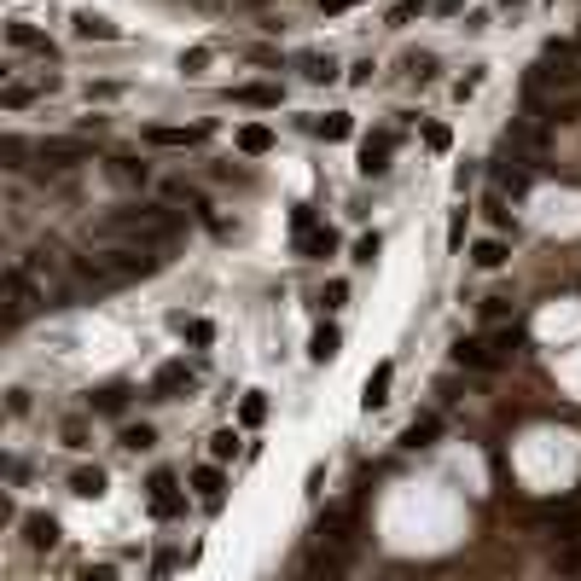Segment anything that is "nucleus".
<instances>
[{
	"mask_svg": "<svg viewBox=\"0 0 581 581\" xmlns=\"http://www.w3.org/2000/svg\"><path fill=\"white\" fill-rule=\"evenodd\" d=\"M180 331H187V338L198 343V349H204V343H216V326H209V320H175Z\"/></svg>",
	"mask_w": 581,
	"mask_h": 581,
	"instance_id": "bb28decb",
	"label": "nucleus"
},
{
	"mask_svg": "<svg viewBox=\"0 0 581 581\" xmlns=\"http://www.w3.org/2000/svg\"><path fill=\"white\" fill-rule=\"evenodd\" d=\"M41 303H47V291L35 286V274L23 262H12L6 268V326H23V320H30Z\"/></svg>",
	"mask_w": 581,
	"mask_h": 581,
	"instance_id": "7ed1b4c3",
	"label": "nucleus"
},
{
	"mask_svg": "<svg viewBox=\"0 0 581 581\" xmlns=\"http://www.w3.org/2000/svg\"><path fill=\"white\" fill-rule=\"evenodd\" d=\"M559 570L564 576H581V541H570V547L559 552Z\"/></svg>",
	"mask_w": 581,
	"mask_h": 581,
	"instance_id": "473e14b6",
	"label": "nucleus"
},
{
	"mask_svg": "<svg viewBox=\"0 0 581 581\" xmlns=\"http://www.w3.org/2000/svg\"><path fill=\"white\" fill-rule=\"evenodd\" d=\"M6 47H18V53H41V58H53V41H47L41 30H30V23H6Z\"/></svg>",
	"mask_w": 581,
	"mask_h": 581,
	"instance_id": "4468645a",
	"label": "nucleus"
},
{
	"mask_svg": "<svg viewBox=\"0 0 581 581\" xmlns=\"http://www.w3.org/2000/svg\"><path fill=\"white\" fill-rule=\"evenodd\" d=\"M152 442H157V430H152V425H128V430H122V448H134V453L152 448Z\"/></svg>",
	"mask_w": 581,
	"mask_h": 581,
	"instance_id": "a878e982",
	"label": "nucleus"
},
{
	"mask_svg": "<svg viewBox=\"0 0 581 581\" xmlns=\"http://www.w3.org/2000/svg\"><path fill=\"white\" fill-rule=\"evenodd\" d=\"M262 418H268V395H262V390H251V395L239 401V425H244V430H256Z\"/></svg>",
	"mask_w": 581,
	"mask_h": 581,
	"instance_id": "5701e85b",
	"label": "nucleus"
},
{
	"mask_svg": "<svg viewBox=\"0 0 581 581\" xmlns=\"http://www.w3.org/2000/svg\"><path fill=\"white\" fill-rule=\"evenodd\" d=\"M233 99L251 110H274L279 105V82H244V88H233Z\"/></svg>",
	"mask_w": 581,
	"mask_h": 581,
	"instance_id": "2eb2a0df",
	"label": "nucleus"
},
{
	"mask_svg": "<svg viewBox=\"0 0 581 581\" xmlns=\"http://www.w3.org/2000/svg\"><path fill=\"white\" fill-rule=\"evenodd\" d=\"M425 145H430V152H448V145H453L448 122H430V128H425Z\"/></svg>",
	"mask_w": 581,
	"mask_h": 581,
	"instance_id": "2f4dec72",
	"label": "nucleus"
},
{
	"mask_svg": "<svg viewBox=\"0 0 581 581\" xmlns=\"http://www.w3.org/2000/svg\"><path fill=\"white\" fill-rule=\"evenodd\" d=\"M506 256H512V251H506V239H477L471 244V262L477 268H506Z\"/></svg>",
	"mask_w": 581,
	"mask_h": 581,
	"instance_id": "6ab92c4d",
	"label": "nucleus"
},
{
	"mask_svg": "<svg viewBox=\"0 0 581 581\" xmlns=\"http://www.w3.org/2000/svg\"><path fill=\"white\" fill-rule=\"evenodd\" d=\"M180 390H192L187 361H163V366L152 373V395H163V401H169V395H180Z\"/></svg>",
	"mask_w": 581,
	"mask_h": 581,
	"instance_id": "9b49d317",
	"label": "nucleus"
},
{
	"mask_svg": "<svg viewBox=\"0 0 581 581\" xmlns=\"http://www.w3.org/2000/svg\"><path fill=\"white\" fill-rule=\"evenodd\" d=\"M418 12H425V0H401V6L390 12V23H407V18H418Z\"/></svg>",
	"mask_w": 581,
	"mask_h": 581,
	"instance_id": "e433bc0d",
	"label": "nucleus"
},
{
	"mask_svg": "<svg viewBox=\"0 0 581 581\" xmlns=\"http://www.w3.org/2000/svg\"><path fill=\"white\" fill-rule=\"evenodd\" d=\"M192 489H198V500L209 506V512H221V494H227V477H221V465L209 460V465H198L192 471Z\"/></svg>",
	"mask_w": 581,
	"mask_h": 581,
	"instance_id": "9d476101",
	"label": "nucleus"
},
{
	"mask_svg": "<svg viewBox=\"0 0 581 581\" xmlns=\"http://www.w3.org/2000/svg\"><path fill=\"white\" fill-rule=\"evenodd\" d=\"M23 152H30V145H23L18 134H6V140H0V157H6V169H23Z\"/></svg>",
	"mask_w": 581,
	"mask_h": 581,
	"instance_id": "c756f323",
	"label": "nucleus"
},
{
	"mask_svg": "<svg viewBox=\"0 0 581 581\" xmlns=\"http://www.w3.org/2000/svg\"><path fill=\"white\" fill-rule=\"evenodd\" d=\"M506 308H512V296H483V314H489V320H500Z\"/></svg>",
	"mask_w": 581,
	"mask_h": 581,
	"instance_id": "4c0bfd02",
	"label": "nucleus"
},
{
	"mask_svg": "<svg viewBox=\"0 0 581 581\" xmlns=\"http://www.w3.org/2000/svg\"><path fill=\"white\" fill-rule=\"evenodd\" d=\"M209 128H169V122H152L145 128V145H169V152H180V145H198Z\"/></svg>",
	"mask_w": 581,
	"mask_h": 581,
	"instance_id": "f8f14e48",
	"label": "nucleus"
},
{
	"mask_svg": "<svg viewBox=\"0 0 581 581\" xmlns=\"http://www.w3.org/2000/svg\"><path fill=\"white\" fill-rule=\"evenodd\" d=\"M145 489H152V512L157 517H180V512H187V494L175 489V477H169V471H157Z\"/></svg>",
	"mask_w": 581,
	"mask_h": 581,
	"instance_id": "6e6552de",
	"label": "nucleus"
},
{
	"mask_svg": "<svg viewBox=\"0 0 581 581\" xmlns=\"http://www.w3.org/2000/svg\"><path fill=\"white\" fill-rule=\"evenodd\" d=\"M320 303H326V308H343V303H349V286H343V279H331V286L320 291Z\"/></svg>",
	"mask_w": 581,
	"mask_h": 581,
	"instance_id": "72a5a7b5",
	"label": "nucleus"
},
{
	"mask_svg": "<svg viewBox=\"0 0 581 581\" xmlns=\"http://www.w3.org/2000/svg\"><path fill=\"white\" fill-rule=\"evenodd\" d=\"M82 581H117L110 570H82Z\"/></svg>",
	"mask_w": 581,
	"mask_h": 581,
	"instance_id": "a19ab883",
	"label": "nucleus"
},
{
	"mask_svg": "<svg viewBox=\"0 0 581 581\" xmlns=\"http://www.w3.org/2000/svg\"><path fill=\"white\" fill-rule=\"evenodd\" d=\"M23 541H30L35 552H53V547H58V517H47V512L23 517Z\"/></svg>",
	"mask_w": 581,
	"mask_h": 581,
	"instance_id": "ddd939ff",
	"label": "nucleus"
},
{
	"mask_svg": "<svg viewBox=\"0 0 581 581\" xmlns=\"http://www.w3.org/2000/svg\"><path fill=\"white\" fill-rule=\"evenodd\" d=\"M576 41H581V35H576Z\"/></svg>",
	"mask_w": 581,
	"mask_h": 581,
	"instance_id": "37998d69",
	"label": "nucleus"
},
{
	"mask_svg": "<svg viewBox=\"0 0 581 581\" xmlns=\"http://www.w3.org/2000/svg\"><path fill=\"white\" fill-rule=\"evenodd\" d=\"M65 448H88V425H82V418L65 425Z\"/></svg>",
	"mask_w": 581,
	"mask_h": 581,
	"instance_id": "c9c22d12",
	"label": "nucleus"
},
{
	"mask_svg": "<svg viewBox=\"0 0 581 581\" xmlns=\"http://www.w3.org/2000/svg\"><path fill=\"white\" fill-rule=\"evenodd\" d=\"M93 407H99V413H122V407H128V390H122V384H105V390L93 395Z\"/></svg>",
	"mask_w": 581,
	"mask_h": 581,
	"instance_id": "b1692460",
	"label": "nucleus"
},
{
	"mask_svg": "<svg viewBox=\"0 0 581 581\" xmlns=\"http://www.w3.org/2000/svg\"><path fill=\"white\" fill-rule=\"evenodd\" d=\"M390 384H395V361H378L373 373H366V384H361V407L366 413H378V407L390 401Z\"/></svg>",
	"mask_w": 581,
	"mask_h": 581,
	"instance_id": "1a4fd4ad",
	"label": "nucleus"
},
{
	"mask_svg": "<svg viewBox=\"0 0 581 581\" xmlns=\"http://www.w3.org/2000/svg\"><path fill=\"white\" fill-rule=\"evenodd\" d=\"M35 157H41L47 175H65V169L88 163V145H82V140H41V145H35Z\"/></svg>",
	"mask_w": 581,
	"mask_h": 581,
	"instance_id": "423d86ee",
	"label": "nucleus"
},
{
	"mask_svg": "<svg viewBox=\"0 0 581 581\" xmlns=\"http://www.w3.org/2000/svg\"><path fill=\"white\" fill-rule=\"evenodd\" d=\"M378 256V233H361V239H355V262H373Z\"/></svg>",
	"mask_w": 581,
	"mask_h": 581,
	"instance_id": "f704fd0d",
	"label": "nucleus"
},
{
	"mask_svg": "<svg viewBox=\"0 0 581 581\" xmlns=\"http://www.w3.org/2000/svg\"><path fill=\"white\" fill-rule=\"evenodd\" d=\"M314 134H326V140H349V134H355V117H349V110H326V117L314 122Z\"/></svg>",
	"mask_w": 581,
	"mask_h": 581,
	"instance_id": "aec40b11",
	"label": "nucleus"
},
{
	"mask_svg": "<svg viewBox=\"0 0 581 581\" xmlns=\"http://www.w3.org/2000/svg\"><path fill=\"white\" fill-rule=\"evenodd\" d=\"M390 152H395V134H366L361 140V175L366 180L390 175Z\"/></svg>",
	"mask_w": 581,
	"mask_h": 581,
	"instance_id": "0eeeda50",
	"label": "nucleus"
},
{
	"mask_svg": "<svg viewBox=\"0 0 581 581\" xmlns=\"http://www.w3.org/2000/svg\"><path fill=\"white\" fill-rule=\"evenodd\" d=\"M338 343H343V338H338V326H320V331H314V338H308V355H314V361H320V366H326V361H331V355H338Z\"/></svg>",
	"mask_w": 581,
	"mask_h": 581,
	"instance_id": "4be33fe9",
	"label": "nucleus"
},
{
	"mask_svg": "<svg viewBox=\"0 0 581 581\" xmlns=\"http://www.w3.org/2000/svg\"><path fill=\"white\" fill-rule=\"evenodd\" d=\"M30 99H35V88H30V82H6V93H0V105H6V110H23V105H30Z\"/></svg>",
	"mask_w": 581,
	"mask_h": 581,
	"instance_id": "393cba45",
	"label": "nucleus"
},
{
	"mask_svg": "<svg viewBox=\"0 0 581 581\" xmlns=\"http://www.w3.org/2000/svg\"><path fill=\"white\" fill-rule=\"evenodd\" d=\"M233 448H239V436H233V430H216V436H209V453H216V465L233 460Z\"/></svg>",
	"mask_w": 581,
	"mask_h": 581,
	"instance_id": "c85d7f7f",
	"label": "nucleus"
},
{
	"mask_svg": "<svg viewBox=\"0 0 581 581\" xmlns=\"http://www.w3.org/2000/svg\"><path fill=\"white\" fill-rule=\"evenodd\" d=\"M296 251H303V256H314V262H326V256L338 251V233H331V227H320V221L308 216V209H296Z\"/></svg>",
	"mask_w": 581,
	"mask_h": 581,
	"instance_id": "39448f33",
	"label": "nucleus"
},
{
	"mask_svg": "<svg viewBox=\"0 0 581 581\" xmlns=\"http://www.w3.org/2000/svg\"><path fill=\"white\" fill-rule=\"evenodd\" d=\"M180 216L175 209H157V204H128V209H110L105 221H99V239L110 244H140V251H157L169 256L180 244Z\"/></svg>",
	"mask_w": 581,
	"mask_h": 581,
	"instance_id": "f257e3e1",
	"label": "nucleus"
},
{
	"mask_svg": "<svg viewBox=\"0 0 581 581\" xmlns=\"http://www.w3.org/2000/svg\"><path fill=\"white\" fill-rule=\"evenodd\" d=\"M110 175L117 180H145V163H134V157H110Z\"/></svg>",
	"mask_w": 581,
	"mask_h": 581,
	"instance_id": "7c9ffc66",
	"label": "nucleus"
},
{
	"mask_svg": "<svg viewBox=\"0 0 581 581\" xmlns=\"http://www.w3.org/2000/svg\"><path fill=\"white\" fill-rule=\"evenodd\" d=\"M500 6H524V0H500Z\"/></svg>",
	"mask_w": 581,
	"mask_h": 581,
	"instance_id": "79ce46f5",
	"label": "nucleus"
},
{
	"mask_svg": "<svg viewBox=\"0 0 581 581\" xmlns=\"http://www.w3.org/2000/svg\"><path fill=\"white\" fill-rule=\"evenodd\" d=\"M76 35H82V41H117V23H110V18H93V12H82V18H76Z\"/></svg>",
	"mask_w": 581,
	"mask_h": 581,
	"instance_id": "412c9836",
	"label": "nucleus"
},
{
	"mask_svg": "<svg viewBox=\"0 0 581 581\" xmlns=\"http://www.w3.org/2000/svg\"><path fill=\"white\" fill-rule=\"evenodd\" d=\"M349 6H361V0H320V12H326V18H338V12H349Z\"/></svg>",
	"mask_w": 581,
	"mask_h": 581,
	"instance_id": "ea45409f",
	"label": "nucleus"
},
{
	"mask_svg": "<svg viewBox=\"0 0 581 581\" xmlns=\"http://www.w3.org/2000/svg\"><path fill=\"white\" fill-rule=\"evenodd\" d=\"M70 494H82V500H99V494H105V471H99V465H82V471H70Z\"/></svg>",
	"mask_w": 581,
	"mask_h": 581,
	"instance_id": "a211bd4d",
	"label": "nucleus"
},
{
	"mask_svg": "<svg viewBox=\"0 0 581 581\" xmlns=\"http://www.w3.org/2000/svg\"><path fill=\"white\" fill-rule=\"evenodd\" d=\"M436 430H442V418H436V413L413 418V425L401 430V448H430V442H436Z\"/></svg>",
	"mask_w": 581,
	"mask_h": 581,
	"instance_id": "f3484780",
	"label": "nucleus"
},
{
	"mask_svg": "<svg viewBox=\"0 0 581 581\" xmlns=\"http://www.w3.org/2000/svg\"><path fill=\"white\" fill-rule=\"evenodd\" d=\"M239 152H244V157H268V152H274V128H262V122H244V128H239Z\"/></svg>",
	"mask_w": 581,
	"mask_h": 581,
	"instance_id": "dca6fc26",
	"label": "nucleus"
},
{
	"mask_svg": "<svg viewBox=\"0 0 581 581\" xmlns=\"http://www.w3.org/2000/svg\"><path fill=\"white\" fill-rule=\"evenodd\" d=\"M303 70H308V82H331V76H338V65H331V58H320V53H308Z\"/></svg>",
	"mask_w": 581,
	"mask_h": 581,
	"instance_id": "cd10ccee",
	"label": "nucleus"
},
{
	"mask_svg": "<svg viewBox=\"0 0 581 581\" xmlns=\"http://www.w3.org/2000/svg\"><path fill=\"white\" fill-rule=\"evenodd\" d=\"M448 244H453V251H460V244H465V209H460V216L448 221Z\"/></svg>",
	"mask_w": 581,
	"mask_h": 581,
	"instance_id": "58836bf2",
	"label": "nucleus"
},
{
	"mask_svg": "<svg viewBox=\"0 0 581 581\" xmlns=\"http://www.w3.org/2000/svg\"><path fill=\"white\" fill-rule=\"evenodd\" d=\"M453 361H460L465 373H500L512 355H506L494 338H460V343H453Z\"/></svg>",
	"mask_w": 581,
	"mask_h": 581,
	"instance_id": "20e7f679",
	"label": "nucleus"
},
{
	"mask_svg": "<svg viewBox=\"0 0 581 581\" xmlns=\"http://www.w3.org/2000/svg\"><path fill=\"white\" fill-rule=\"evenodd\" d=\"M163 268V256L157 251H140V244H105V251L82 256L76 262V279H88V286H117V279H145Z\"/></svg>",
	"mask_w": 581,
	"mask_h": 581,
	"instance_id": "f03ea898",
	"label": "nucleus"
}]
</instances>
